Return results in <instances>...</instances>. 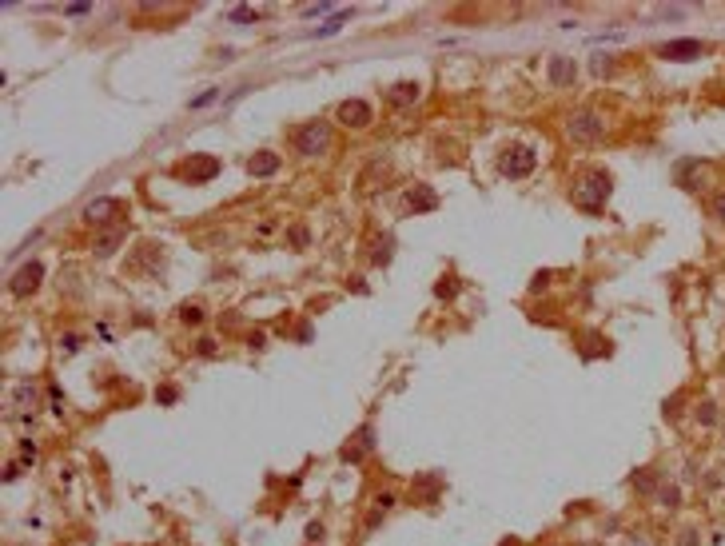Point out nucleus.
Wrapping results in <instances>:
<instances>
[{"mask_svg":"<svg viewBox=\"0 0 725 546\" xmlns=\"http://www.w3.org/2000/svg\"><path fill=\"white\" fill-rule=\"evenodd\" d=\"M606 196H610V176H598V172H590L586 180H578V188H574L578 208H586V212H602Z\"/></svg>","mask_w":725,"mask_h":546,"instance_id":"f257e3e1","label":"nucleus"},{"mask_svg":"<svg viewBox=\"0 0 725 546\" xmlns=\"http://www.w3.org/2000/svg\"><path fill=\"white\" fill-rule=\"evenodd\" d=\"M534 164H538V156H534L530 144H510V148H503V156H498V168H503V176H510V180L530 176Z\"/></svg>","mask_w":725,"mask_h":546,"instance_id":"f03ea898","label":"nucleus"},{"mask_svg":"<svg viewBox=\"0 0 725 546\" xmlns=\"http://www.w3.org/2000/svg\"><path fill=\"white\" fill-rule=\"evenodd\" d=\"M327 144H331V124L327 120H311V124H303V128H295V148H299L303 156H323Z\"/></svg>","mask_w":725,"mask_h":546,"instance_id":"7ed1b4c3","label":"nucleus"},{"mask_svg":"<svg viewBox=\"0 0 725 546\" xmlns=\"http://www.w3.org/2000/svg\"><path fill=\"white\" fill-rule=\"evenodd\" d=\"M215 172H220V160H215V156H188V160H180V168H176L180 180H192V183L212 180Z\"/></svg>","mask_w":725,"mask_h":546,"instance_id":"20e7f679","label":"nucleus"},{"mask_svg":"<svg viewBox=\"0 0 725 546\" xmlns=\"http://www.w3.org/2000/svg\"><path fill=\"white\" fill-rule=\"evenodd\" d=\"M41 279H44V263H41V259H28L21 272L12 275L9 291H12V295H32L36 287H41Z\"/></svg>","mask_w":725,"mask_h":546,"instance_id":"39448f33","label":"nucleus"},{"mask_svg":"<svg viewBox=\"0 0 725 546\" xmlns=\"http://www.w3.org/2000/svg\"><path fill=\"white\" fill-rule=\"evenodd\" d=\"M566 132L574 140H594V136H602V120H598V112H574L566 120Z\"/></svg>","mask_w":725,"mask_h":546,"instance_id":"423d86ee","label":"nucleus"},{"mask_svg":"<svg viewBox=\"0 0 725 546\" xmlns=\"http://www.w3.org/2000/svg\"><path fill=\"white\" fill-rule=\"evenodd\" d=\"M335 116H339L343 128H367V124H371V104L367 100H343Z\"/></svg>","mask_w":725,"mask_h":546,"instance_id":"0eeeda50","label":"nucleus"},{"mask_svg":"<svg viewBox=\"0 0 725 546\" xmlns=\"http://www.w3.org/2000/svg\"><path fill=\"white\" fill-rule=\"evenodd\" d=\"M116 212H120V196H100V200H92L88 208H84V220L88 223H108Z\"/></svg>","mask_w":725,"mask_h":546,"instance_id":"6e6552de","label":"nucleus"},{"mask_svg":"<svg viewBox=\"0 0 725 546\" xmlns=\"http://www.w3.org/2000/svg\"><path fill=\"white\" fill-rule=\"evenodd\" d=\"M403 208H407V212H431V208H439V196H434L426 183H414L411 192H407Z\"/></svg>","mask_w":725,"mask_h":546,"instance_id":"1a4fd4ad","label":"nucleus"},{"mask_svg":"<svg viewBox=\"0 0 725 546\" xmlns=\"http://www.w3.org/2000/svg\"><path fill=\"white\" fill-rule=\"evenodd\" d=\"M124 235H128L124 228H112L108 235H100V240L92 243V255H96V259H108V255H112V252H116V247L124 243Z\"/></svg>","mask_w":725,"mask_h":546,"instance_id":"9d476101","label":"nucleus"},{"mask_svg":"<svg viewBox=\"0 0 725 546\" xmlns=\"http://www.w3.org/2000/svg\"><path fill=\"white\" fill-rule=\"evenodd\" d=\"M247 172L252 176H275L279 172V156L275 152H255L252 160H247Z\"/></svg>","mask_w":725,"mask_h":546,"instance_id":"9b49d317","label":"nucleus"},{"mask_svg":"<svg viewBox=\"0 0 725 546\" xmlns=\"http://www.w3.org/2000/svg\"><path fill=\"white\" fill-rule=\"evenodd\" d=\"M697 52H702L697 41H674V44H665L662 48V56L665 60H689V56H697Z\"/></svg>","mask_w":725,"mask_h":546,"instance_id":"f8f14e48","label":"nucleus"},{"mask_svg":"<svg viewBox=\"0 0 725 546\" xmlns=\"http://www.w3.org/2000/svg\"><path fill=\"white\" fill-rule=\"evenodd\" d=\"M371 439H375V431H371V427H362V431H359V439H355V443L347 446V451H343V459H347V463H359V459L367 455V451H362V446L371 443Z\"/></svg>","mask_w":725,"mask_h":546,"instance_id":"ddd939ff","label":"nucleus"},{"mask_svg":"<svg viewBox=\"0 0 725 546\" xmlns=\"http://www.w3.org/2000/svg\"><path fill=\"white\" fill-rule=\"evenodd\" d=\"M550 76H554V84H570V80H574V60H562V56H558Z\"/></svg>","mask_w":725,"mask_h":546,"instance_id":"4468645a","label":"nucleus"},{"mask_svg":"<svg viewBox=\"0 0 725 546\" xmlns=\"http://www.w3.org/2000/svg\"><path fill=\"white\" fill-rule=\"evenodd\" d=\"M414 96H419V84H394V92H391L394 104H414Z\"/></svg>","mask_w":725,"mask_h":546,"instance_id":"2eb2a0df","label":"nucleus"},{"mask_svg":"<svg viewBox=\"0 0 725 546\" xmlns=\"http://www.w3.org/2000/svg\"><path fill=\"white\" fill-rule=\"evenodd\" d=\"M215 100H220V88H208L203 96H195V100H192V108H208V104H215Z\"/></svg>","mask_w":725,"mask_h":546,"instance_id":"dca6fc26","label":"nucleus"},{"mask_svg":"<svg viewBox=\"0 0 725 546\" xmlns=\"http://www.w3.org/2000/svg\"><path fill=\"white\" fill-rule=\"evenodd\" d=\"M195 351H200L203 359H212V355H215V339H200V343H195Z\"/></svg>","mask_w":725,"mask_h":546,"instance_id":"f3484780","label":"nucleus"},{"mask_svg":"<svg viewBox=\"0 0 725 546\" xmlns=\"http://www.w3.org/2000/svg\"><path fill=\"white\" fill-rule=\"evenodd\" d=\"M21 463H36V443H21Z\"/></svg>","mask_w":725,"mask_h":546,"instance_id":"a211bd4d","label":"nucleus"},{"mask_svg":"<svg viewBox=\"0 0 725 546\" xmlns=\"http://www.w3.org/2000/svg\"><path fill=\"white\" fill-rule=\"evenodd\" d=\"M434 295H443V299H451V295H454V279H443V284L434 287Z\"/></svg>","mask_w":725,"mask_h":546,"instance_id":"6ab92c4d","label":"nucleus"},{"mask_svg":"<svg viewBox=\"0 0 725 546\" xmlns=\"http://www.w3.org/2000/svg\"><path fill=\"white\" fill-rule=\"evenodd\" d=\"M183 319H188V323H200L203 311H200V307H183Z\"/></svg>","mask_w":725,"mask_h":546,"instance_id":"aec40b11","label":"nucleus"},{"mask_svg":"<svg viewBox=\"0 0 725 546\" xmlns=\"http://www.w3.org/2000/svg\"><path fill=\"white\" fill-rule=\"evenodd\" d=\"M714 212H717V220L725 223V196H717V200H714Z\"/></svg>","mask_w":725,"mask_h":546,"instance_id":"412c9836","label":"nucleus"},{"mask_svg":"<svg viewBox=\"0 0 725 546\" xmlns=\"http://www.w3.org/2000/svg\"><path fill=\"white\" fill-rule=\"evenodd\" d=\"M232 21H255V12H247V9H235V12H232Z\"/></svg>","mask_w":725,"mask_h":546,"instance_id":"4be33fe9","label":"nucleus"},{"mask_svg":"<svg viewBox=\"0 0 725 546\" xmlns=\"http://www.w3.org/2000/svg\"><path fill=\"white\" fill-rule=\"evenodd\" d=\"M84 12H88V4H84V0H76V4L68 9V16H84Z\"/></svg>","mask_w":725,"mask_h":546,"instance_id":"5701e85b","label":"nucleus"},{"mask_svg":"<svg viewBox=\"0 0 725 546\" xmlns=\"http://www.w3.org/2000/svg\"><path fill=\"white\" fill-rule=\"evenodd\" d=\"M331 12V4H315V9H307V16H327Z\"/></svg>","mask_w":725,"mask_h":546,"instance_id":"b1692460","label":"nucleus"},{"mask_svg":"<svg viewBox=\"0 0 725 546\" xmlns=\"http://www.w3.org/2000/svg\"><path fill=\"white\" fill-rule=\"evenodd\" d=\"M702 423H714V403H702Z\"/></svg>","mask_w":725,"mask_h":546,"instance_id":"393cba45","label":"nucleus"},{"mask_svg":"<svg viewBox=\"0 0 725 546\" xmlns=\"http://www.w3.org/2000/svg\"><path fill=\"white\" fill-rule=\"evenodd\" d=\"M682 546H697V530H685V535H682Z\"/></svg>","mask_w":725,"mask_h":546,"instance_id":"a878e982","label":"nucleus"}]
</instances>
